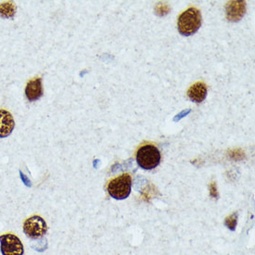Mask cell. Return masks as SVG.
<instances>
[{
	"label": "cell",
	"mask_w": 255,
	"mask_h": 255,
	"mask_svg": "<svg viewBox=\"0 0 255 255\" xmlns=\"http://www.w3.org/2000/svg\"><path fill=\"white\" fill-rule=\"evenodd\" d=\"M227 18L231 21H238L241 20L246 11V2L236 0L229 1L226 6Z\"/></svg>",
	"instance_id": "obj_6"
},
{
	"label": "cell",
	"mask_w": 255,
	"mask_h": 255,
	"mask_svg": "<svg viewBox=\"0 0 255 255\" xmlns=\"http://www.w3.org/2000/svg\"><path fill=\"white\" fill-rule=\"evenodd\" d=\"M0 244L2 255H23L24 248L17 236L13 234L0 236Z\"/></svg>",
	"instance_id": "obj_5"
},
{
	"label": "cell",
	"mask_w": 255,
	"mask_h": 255,
	"mask_svg": "<svg viewBox=\"0 0 255 255\" xmlns=\"http://www.w3.org/2000/svg\"><path fill=\"white\" fill-rule=\"evenodd\" d=\"M47 231V223L38 215H34L28 218L23 224V232L32 240L39 239L45 235Z\"/></svg>",
	"instance_id": "obj_4"
},
{
	"label": "cell",
	"mask_w": 255,
	"mask_h": 255,
	"mask_svg": "<svg viewBox=\"0 0 255 255\" xmlns=\"http://www.w3.org/2000/svg\"><path fill=\"white\" fill-rule=\"evenodd\" d=\"M207 87L203 82H197L188 88V97L189 100L200 103L205 100L207 96Z\"/></svg>",
	"instance_id": "obj_9"
},
{
	"label": "cell",
	"mask_w": 255,
	"mask_h": 255,
	"mask_svg": "<svg viewBox=\"0 0 255 255\" xmlns=\"http://www.w3.org/2000/svg\"><path fill=\"white\" fill-rule=\"evenodd\" d=\"M226 226L231 230H235L236 225H237V214L231 215L227 218V220L225 222Z\"/></svg>",
	"instance_id": "obj_11"
},
{
	"label": "cell",
	"mask_w": 255,
	"mask_h": 255,
	"mask_svg": "<svg viewBox=\"0 0 255 255\" xmlns=\"http://www.w3.org/2000/svg\"><path fill=\"white\" fill-rule=\"evenodd\" d=\"M26 98L30 101L39 100L43 96V86L41 78H34L27 83L25 88Z\"/></svg>",
	"instance_id": "obj_8"
},
{
	"label": "cell",
	"mask_w": 255,
	"mask_h": 255,
	"mask_svg": "<svg viewBox=\"0 0 255 255\" xmlns=\"http://www.w3.org/2000/svg\"><path fill=\"white\" fill-rule=\"evenodd\" d=\"M135 158L137 164L141 168L145 170H152L161 162V152L154 145L146 144L137 149Z\"/></svg>",
	"instance_id": "obj_2"
},
{
	"label": "cell",
	"mask_w": 255,
	"mask_h": 255,
	"mask_svg": "<svg viewBox=\"0 0 255 255\" xmlns=\"http://www.w3.org/2000/svg\"><path fill=\"white\" fill-rule=\"evenodd\" d=\"M202 25V14L196 7H189L182 12L177 20V28L183 35L195 34Z\"/></svg>",
	"instance_id": "obj_1"
},
{
	"label": "cell",
	"mask_w": 255,
	"mask_h": 255,
	"mask_svg": "<svg viewBox=\"0 0 255 255\" xmlns=\"http://www.w3.org/2000/svg\"><path fill=\"white\" fill-rule=\"evenodd\" d=\"M14 126L12 115L5 110H0V137H6L11 134Z\"/></svg>",
	"instance_id": "obj_7"
},
{
	"label": "cell",
	"mask_w": 255,
	"mask_h": 255,
	"mask_svg": "<svg viewBox=\"0 0 255 255\" xmlns=\"http://www.w3.org/2000/svg\"><path fill=\"white\" fill-rule=\"evenodd\" d=\"M16 7L12 2H5L0 5V16L3 18H11L15 15Z\"/></svg>",
	"instance_id": "obj_10"
},
{
	"label": "cell",
	"mask_w": 255,
	"mask_h": 255,
	"mask_svg": "<svg viewBox=\"0 0 255 255\" xmlns=\"http://www.w3.org/2000/svg\"><path fill=\"white\" fill-rule=\"evenodd\" d=\"M132 177L129 174L117 176L112 179L108 184L109 194L116 200H125L131 193Z\"/></svg>",
	"instance_id": "obj_3"
}]
</instances>
